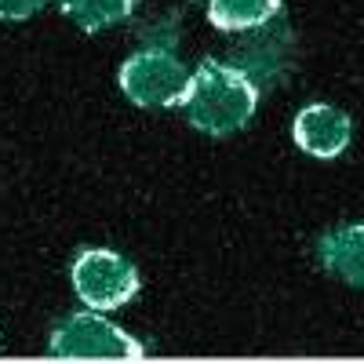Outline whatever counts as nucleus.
<instances>
[{"label":"nucleus","mask_w":364,"mask_h":364,"mask_svg":"<svg viewBox=\"0 0 364 364\" xmlns=\"http://www.w3.org/2000/svg\"><path fill=\"white\" fill-rule=\"evenodd\" d=\"M175 106L186 109L190 124L197 132L223 139V135L240 132L252 120V113L259 106V87L240 66L204 58L197 73L186 80Z\"/></svg>","instance_id":"nucleus-1"},{"label":"nucleus","mask_w":364,"mask_h":364,"mask_svg":"<svg viewBox=\"0 0 364 364\" xmlns=\"http://www.w3.org/2000/svg\"><path fill=\"white\" fill-rule=\"evenodd\" d=\"M186 70L175 58L171 37H164L161 44H149L139 55H132L124 66H120V87L135 106H175L182 87H186Z\"/></svg>","instance_id":"nucleus-2"},{"label":"nucleus","mask_w":364,"mask_h":364,"mask_svg":"<svg viewBox=\"0 0 364 364\" xmlns=\"http://www.w3.org/2000/svg\"><path fill=\"white\" fill-rule=\"evenodd\" d=\"M51 353L63 360H142L146 350L139 339L99 314H73L51 331Z\"/></svg>","instance_id":"nucleus-3"},{"label":"nucleus","mask_w":364,"mask_h":364,"mask_svg":"<svg viewBox=\"0 0 364 364\" xmlns=\"http://www.w3.org/2000/svg\"><path fill=\"white\" fill-rule=\"evenodd\" d=\"M73 288L91 310H117L135 299L139 269L132 262H124L117 252L87 248L73 262Z\"/></svg>","instance_id":"nucleus-4"},{"label":"nucleus","mask_w":364,"mask_h":364,"mask_svg":"<svg viewBox=\"0 0 364 364\" xmlns=\"http://www.w3.org/2000/svg\"><path fill=\"white\" fill-rule=\"evenodd\" d=\"M295 142L314 157H339L350 146V117L336 106H306L295 117Z\"/></svg>","instance_id":"nucleus-5"},{"label":"nucleus","mask_w":364,"mask_h":364,"mask_svg":"<svg viewBox=\"0 0 364 364\" xmlns=\"http://www.w3.org/2000/svg\"><path fill=\"white\" fill-rule=\"evenodd\" d=\"M321 266L331 277L346 281L350 288L364 291V223L360 226H343L336 233H324L317 245Z\"/></svg>","instance_id":"nucleus-6"},{"label":"nucleus","mask_w":364,"mask_h":364,"mask_svg":"<svg viewBox=\"0 0 364 364\" xmlns=\"http://www.w3.org/2000/svg\"><path fill=\"white\" fill-rule=\"evenodd\" d=\"M281 0H211L208 18L223 33H240V29H255L266 26L277 15Z\"/></svg>","instance_id":"nucleus-7"},{"label":"nucleus","mask_w":364,"mask_h":364,"mask_svg":"<svg viewBox=\"0 0 364 364\" xmlns=\"http://www.w3.org/2000/svg\"><path fill=\"white\" fill-rule=\"evenodd\" d=\"M63 11L84 33H99V29L124 22L132 15V0H63Z\"/></svg>","instance_id":"nucleus-8"},{"label":"nucleus","mask_w":364,"mask_h":364,"mask_svg":"<svg viewBox=\"0 0 364 364\" xmlns=\"http://www.w3.org/2000/svg\"><path fill=\"white\" fill-rule=\"evenodd\" d=\"M44 8V0H0V18H8V22H22L29 18L33 11Z\"/></svg>","instance_id":"nucleus-9"}]
</instances>
